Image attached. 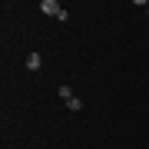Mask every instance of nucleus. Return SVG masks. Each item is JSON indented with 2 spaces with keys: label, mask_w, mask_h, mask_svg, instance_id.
Masks as SVG:
<instances>
[{
  "label": "nucleus",
  "mask_w": 149,
  "mask_h": 149,
  "mask_svg": "<svg viewBox=\"0 0 149 149\" xmlns=\"http://www.w3.org/2000/svg\"><path fill=\"white\" fill-rule=\"evenodd\" d=\"M40 10L47 13V17H60V10H63V7H60L56 0H43V3H40Z\"/></svg>",
  "instance_id": "1"
},
{
  "label": "nucleus",
  "mask_w": 149,
  "mask_h": 149,
  "mask_svg": "<svg viewBox=\"0 0 149 149\" xmlns=\"http://www.w3.org/2000/svg\"><path fill=\"white\" fill-rule=\"evenodd\" d=\"M40 66H43V60H40V53H30V56H27V70H33V73H37Z\"/></svg>",
  "instance_id": "2"
},
{
  "label": "nucleus",
  "mask_w": 149,
  "mask_h": 149,
  "mask_svg": "<svg viewBox=\"0 0 149 149\" xmlns=\"http://www.w3.org/2000/svg\"><path fill=\"white\" fill-rule=\"evenodd\" d=\"M60 100L70 103V100H73V90H70V86H60Z\"/></svg>",
  "instance_id": "3"
},
{
  "label": "nucleus",
  "mask_w": 149,
  "mask_h": 149,
  "mask_svg": "<svg viewBox=\"0 0 149 149\" xmlns=\"http://www.w3.org/2000/svg\"><path fill=\"white\" fill-rule=\"evenodd\" d=\"M66 109H70V113H80V109H83V103H80V100H76V96H73V100L66 103Z\"/></svg>",
  "instance_id": "4"
}]
</instances>
